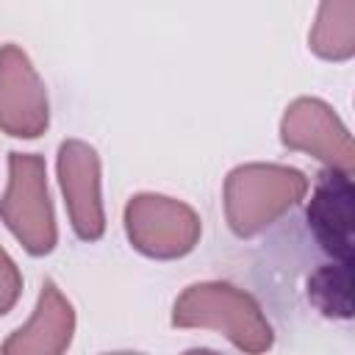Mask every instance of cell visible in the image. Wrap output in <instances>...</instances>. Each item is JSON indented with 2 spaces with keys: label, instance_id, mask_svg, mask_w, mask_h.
<instances>
[{
  "label": "cell",
  "instance_id": "cell-3",
  "mask_svg": "<svg viewBox=\"0 0 355 355\" xmlns=\"http://www.w3.org/2000/svg\"><path fill=\"white\" fill-rule=\"evenodd\" d=\"M0 222L28 255L42 258L55 250L58 227L42 155L19 150L8 153V183L0 197Z\"/></svg>",
  "mask_w": 355,
  "mask_h": 355
},
{
  "label": "cell",
  "instance_id": "cell-2",
  "mask_svg": "<svg viewBox=\"0 0 355 355\" xmlns=\"http://www.w3.org/2000/svg\"><path fill=\"white\" fill-rule=\"evenodd\" d=\"M308 178L286 164H239L227 172L222 205L227 227L239 239H252L272 227L283 214L300 205L308 194Z\"/></svg>",
  "mask_w": 355,
  "mask_h": 355
},
{
  "label": "cell",
  "instance_id": "cell-8",
  "mask_svg": "<svg viewBox=\"0 0 355 355\" xmlns=\"http://www.w3.org/2000/svg\"><path fill=\"white\" fill-rule=\"evenodd\" d=\"M352 202H355L352 175L324 166L313 180L305 216L316 244L333 261H352V244H355Z\"/></svg>",
  "mask_w": 355,
  "mask_h": 355
},
{
  "label": "cell",
  "instance_id": "cell-12",
  "mask_svg": "<svg viewBox=\"0 0 355 355\" xmlns=\"http://www.w3.org/2000/svg\"><path fill=\"white\" fill-rule=\"evenodd\" d=\"M22 294V272L14 258L0 247V316H6Z\"/></svg>",
  "mask_w": 355,
  "mask_h": 355
},
{
  "label": "cell",
  "instance_id": "cell-9",
  "mask_svg": "<svg viewBox=\"0 0 355 355\" xmlns=\"http://www.w3.org/2000/svg\"><path fill=\"white\" fill-rule=\"evenodd\" d=\"M75 336V311L64 291L44 280L39 302L25 324H19L3 344V355H61L69 349Z\"/></svg>",
  "mask_w": 355,
  "mask_h": 355
},
{
  "label": "cell",
  "instance_id": "cell-11",
  "mask_svg": "<svg viewBox=\"0 0 355 355\" xmlns=\"http://www.w3.org/2000/svg\"><path fill=\"white\" fill-rule=\"evenodd\" d=\"M308 300L327 319L352 316V261H333L308 277Z\"/></svg>",
  "mask_w": 355,
  "mask_h": 355
},
{
  "label": "cell",
  "instance_id": "cell-6",
  "mask_svg": "<svg viewBox=\"0 0 355 355\" xmlns=\"http://www.w3.org/2000/svg\"><path fill=\"white\" fill-rule=\"evenodd\" d=\"M55 169L72 233L80 241H100L105 233V208H103V164L97 150L89 141L67 139L58 147Z\"/></svg>",
  "mask_w": 355,
  "mask_h": 355
},
{
  "label": "cell",
  "instance_id": "cell-7",
  "mask_svg": "<svg viewBox=\"0 0 355 355\" xmlns=\"http://www.w3.org/2000/svg\"><path fill=\"white\" fill-rule=\"evenodd\" d=\"M47 125L50 100L44 80L19 44H0V130L14 139H39Z\"/></svg>",
  "mask_w": 355,
  "mask_h": 355
},
{
  "label": "cell",
  "instance_id": "cell-4",
  "mask_svg": "<svg viewBox=\"0 0 355 355\" xmlns=\"http://www.w3.org/2000/svg\"><path fill=\"white\" fill-rule=\"evenodd\" d=\"M125 236L130 247L153 261H175L189 255L202 236L200 214L175 197L139 191L125 202Z\"/></svg>",
  "mask_w": 355,
  "mask_h": 355
},
{
  "label": "cell",
  "instance_id": "cell-10",
  "mask_svg": "<svg viewBox=\"0 0 355 355\" xmlns=\"http://www.w3.org/2000/svg\"><path fill=\"white\" fill-rule=\"evenodd\" d=\"M308 50L316 58L336 64L355 55V0H319Z\"/></svg>",
  "mask_w": 355,
  "mask_h": 355
},
{
  "label": "cell",
  "instance_id": "cell-5",
  "mask_svg": "<svg viewBox=\"0 0 355 355\" xmlns=\"http://www.w3.org/2000/svg\"><path fill=\"white\" fill-rule=\"evenodd\" d=\"M280 141L286 150L305 153L327 169L347 175L355 169L352 136L333 105L319 97H297L286 105L280 119Z\"/></svg>",
  "mask_w": 355,
  "mask_h": 355
},
{
  "label": "cell",
  "instance_id": "cell-1",
  "mask_svg": "<svg viewBox=\"0 0 355 355\" xmlns=\"http://www.w3.org/2000/svg\"><path fill=\"white\" fill-rule=\"evenodd\" d=\"M172 324L180 330H214L241 352H266L275 344V330L255 297L225 280L186 286L172 305Z\"/></svg>",
  "mask_w": 355,
  "mask_h": 355
}]
</instances>
